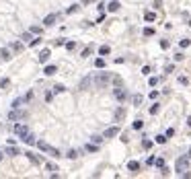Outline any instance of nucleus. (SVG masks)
Listing matches in <instances>:
<instances>
[{
	"instance_id": "f257e3e1",
	"label": "nucleus",
	"mask_w": 191,
	"mask_h": 179,
	"mask_svg": "<svg viewBox=\"0 0 191 179\" xmlns=\"http://www.w3.org/2000/svg\"><path fill=\"white\" fill-rule=\"evenodd\" d=\"M111 80H113V76H111L109 72H99V74L93 76V84H95V89H105Z\"/></svg>"
},
{
	"instance_id": "f03ea898",
	"label": "nucleus",
	"mask_w": 191,
	"mask_h": 179,
	"mask_svg": "<svg viewBox=\"0 0 191 179\" xmlns=\"http://www.w3.org/2000/svg\"><path fill=\"white\" fill-rule=\"evenodd\" d=\"M189 161H191L189 157H179L177 163H175V171H177L179 175H183V173L189 169Z\"/></svg>"
},
{
	"instance_id": "7ed1b4c3",
	"label": "nucleus",
	"mask_w": 191,
	"mask_h": 179,
	"mask_svg": "<svg viewBox=\"0 0 191 179\" xmlns=\"http://www.w3.org/2000/svg\"><path fill=\"white\" fill-rule=\"evenodd\" d=\"M113 95H115V99L119 103H123V101L128 99V91H125V87H115V89H113Z\"/></svg>"
},
{
	"instance_id": "20e7f679",
	"label": "nucleus",
	"mask_w": 191,
	"mask_h": 179,
	"mask_svg": "<svg viewBox=\"0 0 191 179\" xmlns=\"http://www.w3.org/2000/svg\"><path fill=\"white\" fill-rule=\"evenodd\" d=\"M14 134H17V138L23 140V138L29 134V126L27 124H17V126H14Z\"/></svg>"
},
{
	"instance_id": "39448f33",
	"label": "nucleus",
	"mask_w": 191,
	"mask_h": 179,
	"mask_svg": "<svg viewBox=\"0 0 191 179\" xmlns=\"http://www.w3.org/2000/svg\"><path fill=\"white\" fill-rule=\"evenodd\" d=\"M10 119H13V122H17V119H25V117H27V111L25 109H19V107H17V109H13L10 111Z\"/></svg>"
},
{
	"instance_id": "423d86ee",
	"label": "nucleus",
	"mask_w": 191,
	"mask_h": 179,
	"mask_svg": "<svg viewBox=\"0 0 191 179\" xmlns=\"http://www.w3.org/2000/svg\"><path fill=\"white\" fill-rule=\"evenodd\" d=\"M90 84H93V76H84V78L80 80V84H78V89L80 91H89Z\"/></svg>"
},
{
	"instance_id": "0eeeda50",
	"label": "nucleus",
	"mask_w": 191,
	"mask_h": 179,
	"mask_svg": "<svg viewBox=\"0 0 191 179\" xmlns=\"http://www.w3.org/2000/svg\"><path fill=\"white\" fill-rule=\"evenodd\" d=\"M117 134H119V128H117V126H111V128H107V130H105V134H103V136H105V138H115Z\"/></svg>"
},
{
	"instance_id": "6e6552de",
	"label": "nucleus",
	"mask_w": 191,
	"mask_h": 179,
	"mask_svg": "<svg viewBox=\"0 0 191 179\" xmlns=\"http://www.w3.org/2000/svg\"><path fill=\"white\" fill-rule=\"evenodd\" d=\"M123 117H125V107H117L115 109V115H113V119H115V122H123Z\"/></svg>"
},
{
	"instance_id": "1a4fd4ad",
	"label": "nucleus",
	"mask_w": 191,
	"mask_h": 179,
	"mask_svg": "<svg viewBox=\"0 0 191 179\" xmlns=\"http://www.w3.org/2000/svg\"><path fill=\"white\" fill-rule=\"evenodd\" d=\"M128 169H130L132 173H138V169H140V163H138V161H130V163H128Z\"/></svg>"
},
{
	"instance_id": "9d476101",
	"label": "nucleus",
	"mask_w": 191,
	"mask_h": 179,
	"mask_svg": "<svg viewBox=\"0 0 191 179\" xmlns=\"http://www.w3.org/2000/svg\"><path fill=\"white\" fill-rule=\"evenodd\" d=\"M10 49L17 52V54H21V52H23V43H21V41H13V43H10Z\"/></svg>"
},
{
	"instance_id": "9b49d317",
	"label": "nucleus",
	"mask_w": 191,
	"mask_h": 179,
	"mask_svg": "<svg viewBox=\"0 0 191 179\" xmlns=\"http://www.w3.org/2000/svg\"><path fill=\"white\" fill-rule=\"evenodd\" d=\"M54 21H55V14H48V17L43 19V25H45V27H52Z\"/></svg>"
},
{
	"instance_id": "f8f14e48",
	"label": "nucleus",
	"mask_w": 191,
	"mask_h": 179,
	"mask_svg": "<svg viewBox=\"0 0 191 179\" xmlns=\"http://www.w3.org/2000/svg\"><path fill=\"white\" fill-rule=\"evenodd\" d=\"M107 10H109V13H115V10H119V2H117V0L109 2V4H107Z\"/></svg>"
},
{
	"instance_id": "ddd939ff",
	"label": "nucleus",
	"mask_w": 191,
	"mask_h": 179,
	"mask_svg": "<svg viewBox=\"0 0 191 179\" xmlns=\"http://www.w3.org/2000/svg\"><path fill=\"white\" fill-rule=\"evenodd\" d=\"M48 60H49V49H43V52L39 54V62H41V64H45Z\"/></svg>"
},
{
	"instance_id": "4468645a",
	"label": "nucleus",
	"mask_w": 191,
	"mask_h": 179,
	"mask_svg": "<svg viewBox=\"0 0 191 179\" xmlns=\"http://www.w3.org/2000/svg\"><path fill=\"white\" fill-rule=\"evenodd\" d=\"M43 72H45V74H48V76H52V74H55V72H58V68H55L54 64H48V66H45V70H43Z\"/></svg>"
},
{
	"instance_id": "2eb2a0df",
	"label": "nucleus",
	"mask_w": 191,
	"mask_h": 179,
	"mask_svg": "<svg viewBox=\"0 0 191 179\" xmlns=\"http://www.w3.org/2000/svg\"><path fill=\"white\" fill-rule=\"evenodd\" d=\"M23 142H25V144H29V146H31V144H35V136H33V134H31V132H29L27 136L23 138Z\"/></svg>"
},
{
	"instance_id": "dca6fc26",
	"label": "nucleus",
	"mask_w": 191,
	"mask_h": 179,
	"mask_svg": "<svg viewBox=\"0 0 191 179\" xmlns=\"http://www.w3.org/2000/svg\"><path fill=\"white\" fill-rule=\"evenodd\" d=\"M37 148H39V150H43V152H48L49 150V144L45 142V140H39V142H37Z\"/></svg>"
},
{
	"instance_id": "f3484780",
	"label": "nucleus",
	"mask_w": 191,
	"mask_h": 179,
	"mask_svg": "<svg viewBox=\"0 0 191 179\" xmlns=\"http://www.w3.org/2000/svg\"><path fill=\"white\" fill-rule=\"evenodd\" d=\"M6 154H10V157H17V154H21V150L17 148V146H8V148H6Z\"/></svg>"
},
{
	"instance_id": "a211bd4d",
	"label": "nucleus",
	"mask_w": 191,
	"mask_h": 179,
	"mask_svg": "<svg viewBox=\"0 0 191 179\" xmlns=\"http://www.w3.org/2000/svg\"><path fill=\"white\" fill-rule=\"evenodd\" d=\"M84 150H89V152H97V150H99V144L90 142V144H86V146H84Z\"/></svg>"
},
{
	"instance_id": "6ab92c4d",
	"label": "nucleus",
	"mask_w": 191,
	"mask_h": 179,
	"mask_svg": "<svg viewBox=\"0 0 191 179\" xmlns=\"http://www.w3.org/2000/svg\"><path fill=\"white\" fill-rule=\"evenodd\" d=\"M0 56H2V60H10V58H13V56H10V52H8L6 48L0 49Z\"/></svg>"
},
{
	"instance_id": "aec40b11",
	"label": "nucleus",
	"mask_w": 191,
	"mask_h": 179,
	"mask_svg": "<svg viewBox=\"0 0 191 179\" xmlns=\"http://www.w3.org/2000/svg\"><path fill=\"white\" fill-rule=\"evenodd\" d=\"M93 49H95V48H93V45H86V48L82 49V58H89V56L93 54Z\"/></svg>"
},
{
	"instance_id": "412c9836",
	"label": "nucleus",
	"mask_w": 191,
	"mask_h": 179,
	"mask_svg": "<svg viewBox=\"0 0 191 179\" xmlns=\"http://www.w3.org/2000/svg\"><path fill=\"white\" fill-rule=\"evenodd\" d=\"M103 140H105V136H99V134H95V136H90V142H95V144H101Z\"/></svg>"
},
{
	"instance_id": "4be33fe9",
	"label": "nucleus",
	"mask_w": 191,
	"mask_h": 179,
	"mask_svg": "<svg viewBox=\"0 0 191 179\" xmlns=\"http://www.w3.org/2000/svg\"><path fill=\"white\" fill-rule=\"evenodd\" d=\"M132 101H134V105H136V107H140V105H142V101H144V97L142 95H134V99H132Z\"/></svg>"
},
{
	"instance_id": "5701e85b",
	"label": "nucleus",
	"mask_w": 191,
	"mask_h": 179,
	"mask_svg": "<svg viewBox=\"0 0 191 179\" xmlns=\"http://www.w3.org/2000/svg\"><path fill=\"white\" fill-rule=\"evenodd\" d=\"M113 87H123V80H121V76H113Z\"/></svg>"
},
{
	"instance_id": "b1692460",
	"label": "nucleus",
	"mask_w": 191,
	"mask_h": 179,
	"mask_svg": "<svg viewBox=\"0 0 191 179\" xmlns=\"http://www.w3.org/2000/svg\"><path fill=\"white\" fill-rule=\"evenodd\" d=\"M21 103H25V97H23V99H21V97H17V99H14V101H13V109L21 107Z\"/></svg>"
},
{
	"instance_id": "393cba45",
	"label": "nucleus",
	"mask_w": 191,
	"mask_h": 179,
	"mask_svg": "<svg viewBox=\"0 0 191 179\" xmlns=\"http://www.w3.org/2000/svg\"><path fill=\"white\" fill-rule=\"evenodd\" d=\"M109 52H111L109 45H101V48H99V54H101V56H107Z\"/></svg>"
},
{
	"instance_id": "a878e982",
	"label": "nucleus",
	"mask_w": 191,
	"mask_h": 179,
	"mask_svg": "<svg viewBox=\"0 0 191 179\" xmlns=\"http://www.w3.org/2000/svg\"><path fill=\"white\" fill-rule=\"evenodd\" d=\"M45 167H48V171L52 173V175H55V171H58V165H54V163H48Z\"/></svg>"
},
{
	"instance_id": "bb28decb",
	"label": "nucleus",
	"mask_w": 191,
	"mask_h": 179,
	"mask_svg": "<svg viewBox=\"0 0 191 179\" xmlns=\"http://www.w3.org/2000/svg\"><path fill=\"white\" fill-rule=\"evenodd\" d=\"M144 19H146V21H148V23H152V21H154V19H156V14H154V13H150V10H148V13L144 14Z\"/></svg>"
},
{
	"instance_id": "cd10ccee",
	"label": "nucleus",
	"mask_w": 191,
	"mask_h": 179,
	"mask_svg": "<svg viewBox=\"0 0 191 179\" xmlns=\"http://www.w3.org/2000/svg\"><path fill=\"white\" fill-rule=\"evenodd\" d=\"M25 154H27V157H29V161H33V165H39V158L35 157L33 152H25Z\"/></svg>"
},
{
	"instance_id": "c85d7f7f",
	"label": "nucleus",
	"mask_w": 191,
	"mask_h": 179,
	"mask_svg": "<svg viewBox=\"0 0 191 179\" xmlns=\"http://www.w3.org/2000/svg\"><path fill=\"white\" fill-rule=\"evenodd\" d=\"M21 39H23V41H33V33H25V35H21Z\"/></svg>"
},
{
	"instance_id": "c756f323",
	"label": "nucleus",
	"mask_w": 191,
	"mask_h": 179,
	"mask_svg": "<svg viewBox=\"0 0 191 179\" xmlns=\"http://www.w3.org/2000/svg\"><path fill=\"white\" fill-rule=\"evenodd\" d=\"M10 84V78H0V89H6Z\"/></svg>"
},
{
	"instance_id": "7c9ffc66",
	"label": "nucleus",
	"mask_w": 191,
	"mask_h": 179,
	"mask_svg": "<svg viewBox=\"0 0 191 179\" xmlns=\"http://www.w3.org/2000/svg\"><path fill=\"white\" fill-rule=\"evenodd\" d=\"M152 144H154V142H152V140H148V138H146V140L142 142V146L146 148V150H150V148H152Z\"/></svg>"
},
{
	"instance_id": "2f4dec72",
	"label": "nucleus",
	"mask_w": 191,
	"mask_h": 179,
	"mask_svg": "<svg viewBox=\"0 0 191 179\" xmlns=\"http://www.w3.org/2000/svg\"><path fill=\"white\" fill-rule=\"evenodd\" d=\"M49 154H52V157H62V154H60V150H58V148H54V146H49Z\"/></svg>"
},
{
	"instance_id": "473e14b6",
	"label": "nucleus",
	"mask_w": 191,
	"mask_h": 179,
	"mask_svg": "<svg viewBox=\"0 0 191 179\" xmlns=\"http://www.w3.org/2000/svg\"><path fill=\"white\" fill-rule=\"evenodd\" d=\"M95 66H97V68H105V60H103V58H97Z\"/></svg>"
},
{
	"instance_id": "72a5a7b5",
	"label": "nucleus",
	"mask_w": 191,
	"mask_h": 179,
	"mask_svg": "<svg viewBox=\"0 0 191 179\" xmlns=\"http://www.w3.org/2000/svg\"><path fill=\"white\" fill-rule=\"evenodd\" d=\"M154 142H158V144H164L166 142V134H160V136H156V140Z\"/></svg>"
},
{
	"instance_id": "f704fd0d",
	"label": "nucleus",
	"mask_w": 191,
	"mask_h": 179,
	"mask_svg": "<svg viewBox=\"0 0 191 179\" xmlns=\"http://www.w3.org/2000/svg\"><path fill=\"white\" fill-rule=\"evenodd\" d=\"M64 91H66L64 84H55V87H54V95H55V93H64Z\"/></svg>"
},
{
	"instance_id": "c9c22d12",
	"label": "nucleus",
	"mask_w": 191,
	"mask_h": 179,
	"mask_svg": "<svg viewBox=\"0 0 191 179\" xmlns=\"http://www.w3.org/2000/svg\"><path fill=\"white\" fill-rule=\"evenodd\" d=\"M158 111H160V105H158V103H154V105L150 107V113H152V115H156Z\"/></svg>"
},
{
	"instance_id": "e433bc0d",
	"label": "nucleus",
	"mask_w": 191,
	"mask_h": 179,
	"mask_svg": "<svg viewBox=\"0 0 191 179\" xmlns=\"http://www.w3.org/2000/svg\"><path fill=\"white\" fill-rule=\"evenodd\" d=\"M148 83H150V87H156V84L160 83V78H158V76H152V78L148 80Z\"/></svg>"
},
{
	"instance_id": "4c0bfd02",
	"label": "nucleus",
	"mask_w": 191,
	"mask_h": 179,
	"mask_svg": "<svg viewBox=\"0 0 191 179\" xmlns=\"http://www.w3.org/2000/svg\"><path fill=\"white\" fill-rule=\"evenodd\" d=\"M142 126H144L142 119H136V122H134V130H142Z\"/></svg>"
},
{
	"instance_id": "58836bf2",
	"label": "nucleus",
	"mask_w": 191,
	"mask_h": 179,
	"mask_svg": "<svg viewBox=\"0 0 191 179\" xmlns=\"http://www.w3.org/2000/svg\"><path fill=\"white\" fill-rule=\"evenodd\" d=\"M142 33L146 35V37H150V35H154V29H152V27H146V29L142 31Z\"/></svg>"
},
{
	"instance_id": "ea45409f",
	"label": "nucleus",
	"mask_w": 191,
	"mask_h": 179,
	"mask_svg": "<svg viewBox=\"0 0 191 179\" xmlns=\"http://www.w3.org/2000/svg\"><path fill=\"white\" fill-rule=\"evenodd\" d=\"M154 165H156L158 169H162V167H164V158H162V157H160V158H156V161H154Z\"/></svg>"
},
{
	"instance_id": "a19ab883",
	"label": "nucleus",
	"mask_w": 191,
	"mask_h": 179,
	"mask_svg": "<svg viewBox=\"0 0 191 179\" xmlns=\"http://www.w3.org/2000/svg\"><path fill=\"white\" fill-rule=\"evenodd\" d=\"M41 31H43V29L37 27V25H35V27H31V33H33V35H41Z\"/></svg>"
},
{
	"instance_id": "79ce46f5",
	"label": "nucleus",
	"mask_w": 191,
	"mask_h": 179,
	"mask_svg": "<svg viewBox=\"0 0 191 179\" xmlns=\"http://www.w3.org/2000/svg\"><path fill=\"white\" fill-rule=\"evenodd\" d=\"M179 45H181V48H189L191 41H189V39H181V41H179Z\"/></svg>"
},
{
	"instance_id": "37998d69",
	"label": "nucleus",
	"mask_w": 191,
	"mask_h": 179,
	"mask_svg": "<svg viewBox=\"0 0 191 179\" xmlns=\"http://www.w3.org/2000/svg\"><path fill=\"white\" fill-rule=\"evenodd\" d=\"M78 154H80V152H78V150H70L68 154H66V157H68V158H76V157H78Z\"/></svg>"
},
{
	"instance_id": "c03bdc74",
	"label": "nucleus",
	"mask_w": 191,
	"mask_h": 179,
	"mask_svg": "<svg viewBox=\"0 0 191 179\" xmlns=\"http://www.w3.org/2000/svg\"><path fill=\"white\" fill-rule=\"evenodd\" d=\"M52 99H54V91H48V93H45V101H52Z\"/></svg>"
},
{
	"instance_id": "a18cd8bd",
	"label": "nucleus",
	"mask_w": 191,
	"mask_h": 179,
	"mask_svg": "<svg viewBox=\"0 0 191 179\" xmlns=\"http://www.w3.org/2000/svg\"><path fill=\"white\" fill-rule=\"evenodd\" d=\"M78 10V4H74V6H70V8H66V13L68 14H72V13H76Z\"/></svg>"
},
{
	"instance_id": "49530a36",
	"label": "nucleus",
	"mask_w": 191,
	"mask_h": 179,
	"mask_svg": "<svg viewBox=\"0 0 191 179\" xmlns=\"http://www.w3.org/2000/svg\"><path fill=\"white\" fill-rule=\"evenodd\" d=\"M179 83L181 84H189V78H187V76H179Z\"/></svg>"
},
{
	"instance_id": "de8ad7c7",
	"label": "nucleus",
	"mask_w": 191,
	"mask_h": 179,
	"mask_svg": "<svg viewBox=\"0 0 191 179\" xmlns=\"http://www.w3.org/2000/svg\"><path fill=\"white\" fill-rule=\"evenodd\" d=\"M183 58H185V56L181 54V52H179V54H175V62H181V60H183Z\"/></svg>"
},
{
	"instance_id": "09e8293b",
	"label": "nucleus",
	"mask_w": 191,
	"mask_h": 179,
	"mask_svg": "<svg viewBox=\"0 0 191 179\" xmlns=\"http://www.w3.org/2000/svg\"><path fill=\"white\" fill-rule=\"evenodd\" d=\"M173 70H175V64H169V66H166V68H164V72H166V74H169V72H173Z\"/></svg>"
},
{
	"instance_id": "8fccbe9b",
	"label": "nucleus",
	"mask_w": 191,
	"mask_h": 179,
	"mask_svg": "<svg viewBox=\"0 0 191 179\" xmlns=\"http://www.w3.org/2000/svg\"><path fill=\"white\" fill-rule=\"evenodd\" d=\"M169 45H171V43L166 41V39H162V41H160V48H162V49H166V48H169Z\"/></svg>"
},
{
	"instance_id": "3c124183",
	"label": "nucleus",
	"mask_w": 191,
	"mask_h": 179,
	"mask_svg": "<svg viewBox=\"0 0 191 179\" xmlns=\"http://www.w3.org/2000/svg\"><path fill=\"white\" fill-rule=\"evenodd\" d=\"M74 48H76L74 41H68V43H66V49H74Z\"/></svg>"
},
{
	"instance_id": "603ef678",
	"label": "nucleus",
	"mask_w": 191,
	"mask_h": 179,
	"mask_svg": "<svg viewBox=\"0 0 191 179\" xmlns=\"http://www.w3.org/2000/svg\"><path fill=\"white\" fill-rule=\"evenodd\" d=\"M142 74H146V76L150 74V66H144V68H142Z\"/></svg>"
},
{
	"instance_id": "864d4df0",
	"label": "nucleus",
	"mask_w": 191,
	"mask_h": 179,
	"mask_svg": "<svg viewBox=\"0 0 191 179\" xmlns=\"http://www.w3.org/2000/svg\"><path fill=\"white\" fill-rule=\"evenodd\" d=\"M31 99H33V91H29L27 95H25V101H31Z\"/></svg>"
},
{
	"instance_id": "5fc2aeb1",
	"label": "nucleus",
	"mask_w": 191,
	"mask_h": 179,
	"mask_svg": "<svg viewBox=\"0 0 191 179\" xmlns=\"http://www.w3.org/2000/svg\"><path fill=\"white\" fill-rule=\"evenodd\" d=\"M160 175H162V177H166V175H169V169H166V167H162V169H160Z\"/></svg>"
},
{
	"instance_id": "6e6d98bb",
	"label": "nucleus",
	"mask_w": 191,
	"mask_h": 179,
	"mask_svg": "<svg viewBox=\"0 0 191 179\" xmlns=\"http://www.w3.org/2000/svg\"><path fill=\"white\" fill-rule=\"evenodd\" d=\"M154 161H156L154 157H148V161H146V165H154Z\"/></svg>"
},
{
	"instance_id": "4d7b16f0",
	"label": "nucleus",
	"mask_w": 191,
	"mask_h": 179,
	"mask_svg": "<svg viewBox=\"0 0 191 179\" xmlns=\"http://www.w3.org/2000/svg\"><path fill=\"white\" fill-rule=\"evenodd\" d=\"M173 134H175V130H173V128H169V130H166V138H171Z\"/></svg>"
},
{
	"instance_id": "13d9d810",
	"label": "nucleus",
	"mask_w": 191,
	"mask_h": 179,
	"mask_svg": "<svg viewBox=\"0 0 191 179\" xmlns=\"http://www.w3.org/2000/svg\"><path fill=\"white\" fill-rule=\"evenodd\" d=\"M187 126H189V128H191V117H187Z\"/></svg>"
},
{
	"instance_id": "bf43d9fd",
	"label": "nucleus",
	"mask_w": 191,
	"mask_h": 179,
	"mask_svg": "<svg viewBox=\"0 0 191 179\" xmlns=\"http://www.w3.org/2000/svg\"><path fill=\"white\" fill-rule=\"evenodd\" d=\"M89 2H93V0H82V4H89Z\"/></svg>"
},
{
	"instance_id": "052dcab7",
	"label": "nucleus",
	"mask_w": 191,
	"mask_h": 179,
	"mask_svg": "<svg viewBox=\"0 0 191 179\" xmlns=\"http://www.w3.org/2000/svg\"><path fill=\"white\" fill-rule=\"evenodd\" d=\"M2 157H4V152H0V161H2Z\"/></svg>"
},
{
	"instance_id": "680f3d73",
	"label": "nucleus",
	"mask_w": 191,
	"mask_h": 179,
	"mask_svg": "<svg viewBox=\"0 0 191 179\" xmlns=\"http://www.w3.org/2000/svg\"><path fill=\"white\" fill-rule=\"evenodd\" d=\"M187 157H189V158H191V148H189V154H187Z\"/></svg>"
}]
</instances>
